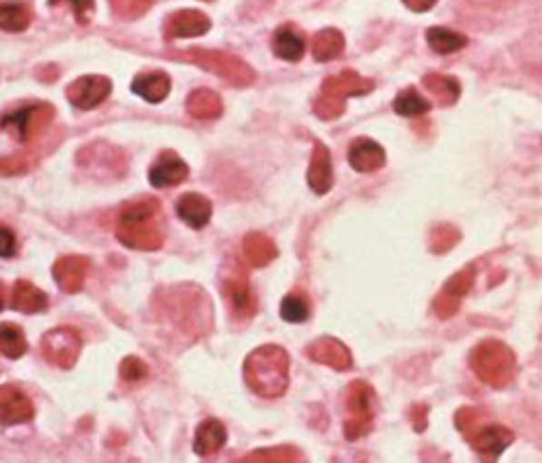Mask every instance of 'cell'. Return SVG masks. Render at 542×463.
Wrapping results in <instances>:
<instances>
[{
    "mask_svg": "<svg viewBox=\"0 0 542 463\" xmlns=\"http://www.w3.org/2000/svg\"><path fill=\"white\" fill-rule=\"evenodd\" d=\"M211 19L200 10H181L169 16L165 24V37L167 40H181V37H200L209 33Z\"/></svg>",
    "mask_w": 542,
    "mask_h": 463,
    "instance_id": "9a60e30c",
    "label": "cell"
},
{
    "mask_svg": "<svg viewBox=\"0 0 542 463\" xmlns=\"http://www.w3.org/2000/svg\"><path fill=\"white\" fill-rule=\"evenodd\" d=\"M457 239H459V232L455 227L440 225L438 229H434V235H431V250L434 253H446V250H450L457 244Z\"/></svg>",
    "mask_w": 542,
    "mask_h": 463,
    "instance_id": "d590c367",
    "label": "cell"
},
{
    "mask_svg": "<svg viewBox=\"0 0 542 463\" xmlns=\"http://www.w3.org/2000/svg\"><path fill=\"white\" fill-rule=\"evenodd\" d=\"M88 269H91V262L82 255H65V257H58L54 262V278H56L58 287L67 295H75L84 287V280H86Z\"/></svg>",
    "mask_w": 542,
    "mask_h": 463,
    "instance_id": "5bb4252c",
    "label": "cell"
},
{
    "mask_svg": "<svg viewBox=\"0 0 542 463\" xmlns=\"http://www.w3.org/2000/svg\"><path fill=\"white\" fill-rule=\"evenodd\" d=\"M336 463H366V458L362 457V454H341V457H336Z\"/></svg>",
    "mask_w": 542,
    "mask_h": 463,
    "instance_id": "b9f144b4",
    "label": "cell"
},
{
    "mask_svg": "<svg viewBox=\"0 0 542 463\" xmlns=\"http://www.w3.org/2000/svg\"><path fill=\"white\" fill-rule=\"evenodd\" d=\"M431 109V102L415 88H404L394 100V112L401 116H422Z\"/></svg>",
    "mask_w": 542,
    "mask_h": 463,
    "instance_id": "1f68e13d",
    "label": "cell"
},
{
    "mask_svg": "<svg viewBox=\"0 0 542 463\" xmlns=\"http://www.w3.org/2000/svg\"><path fill=\"white\" fill-rule=\"evenodd\" d=\"M308 359H313L316 364H323V367L334 368V371H348L353 367V355L346 346H343L338 338L325 337L313 341L311 346L306 347Z\"/></svg>",
    "mask_w": 542,
    "mask_h": 463,
    "instance_id": "4fadbf2b",
    "label": "cell"
},
{
    "mask_svg": "<svg viewBox=\"0 0 542 463\" xmlns=\"http://www.w3.org/2000/svg\"><path fill=\"white\" fill-rule=\"evenodd\" d=\"M16 253V239L12 229L0 225V257H12Z\"/></svg>",
    "mask_w": 542,
    "mask_h": 463,
    "instance_id": "f35d334b",
    "label": "cell"
},
{
    "mask_svg": "<svg viewBox=\"0 0 542 463\" xmlns=\"http://www.w3.org/2000/svg\"><path fill=\"white\" fill-rule=\"evenodd\" d=\"M223 292H226V299L230 301L232 311L236 316L253 317V313L257 311V299L244 276H227V278H223Z\"/></svg>",
    "mask_w": 542,
    "mask_h": 463,
    "instance_id": "ac0fdd59",
    "label": "cell"
},
{
    "mask_svg": "<svg viewBox=\"0 0 542 463\" xmlns=\"http://www.w3.org/2000/svg\"><path fill=\"white\" fill-rule=\"evenodd\" d=\"M176 214L184 223H188L193 229H202L211 220V202L206 197L197 193H186L181 195L179 202H176Z\"/></svg>",
    "mask_w": 542,
    "mask_h": 463,
    "instance_id": "ffe728a7",
    "label": "cell"
},
{
    "mask_svg": "<svg viewBox=\"0 0 542 463\" xmlns=\"http://www.w3.org/2000/svg\"><path fill=\"white\" fill-rule=\"evenodd\" d=\"M33 415H35V408L19 388L15 385L0 388V424L15 427V424L31 422Z\"/></svg>",
    "mask_w": 542,
    "mask_h": 463,
    "instance_id": "7c38bea8",
    "label": "cell"
},
{
    "mask_svg": "<svg viewBox=\"0 0 542 463\" xmlns=\"http://www.w3.org/2000/svg\"><path fill=\"white\" fill-rule=\"evenodd\" d=\"M169 58H179V61H188L200 65L202 70H209L218 75L220 79H226L232 86H251L256 82V72L248 63L241 61L235 54L227 51H214V49H188V51H175L169 54Z\"/></svg>",
    "mask_w": 542,
    "mask_h": 463,
    "instance_id": "5b68a950",
    "label": "cell"
},
{
    "mask_svg": "<svg viewBox=\"0 0 542 463\" xmlns=\"http://www.w3.org/2000/svg\"><path fill=\"white\" fill-rule=\"evenodd\" d=\"M227 440L226 427L218 422V419H206L197 427V433H195V452L200 457H211L218 449H223Z\"/></svg>",
    "mask_w": 542,
    "mask_h": 463,
    "instance_id": "7402d4cb",
    "label": "cell"
},
{
    "mask_svg": "<svg viewBox=\"0 0 542 463\" xmlns=\"http://www.w3.org/2000/svg\"><path fill=\"white\" fill-rule=\"evenodd\" d=\"M112 93V82L107 76H82L67 86V100L77 109H93L103 105Z\"/></svg>",
    "mask_w": 542,
    "mask_h": 463,
    "instance_id": "8fae6325",
    "label": "cell"
},
{
    "mask_svg": "<svg viewBox=\"0 0 542 463\" xmlns=\"http://www.w3.org/2000/svg\"><path fill=\"white\" fill-rule=\"evenodd\" d=\"M169 88H172V82L165 72H146V75H139L133 82V93H137L139 97H144L146 102H163L165 97L169 96Z\"/></svg>",
    "mask_w": 542,
    "mask_h": 463,
    "instance_id": "603a6c76",
    "label": "cell"
},
{
    "mask_svg": "<svg viewBox=\"0 0 542 463\" xmlns=\"http://www.w3.org/2000/svg\"><path fill=\"white\" fill-rule=\"evenodd\" d=\"M308 313H311V308H308V301L302 295H287L283 299L281 317L286 322H295L297 325V322L306 320Z\"/></svg>",
    "mask_w": 542,
    "mask_h": 463,
    "instance_id": "836d02e7",
    "label": "cell"
},
{
    "mask_svg": "<svg viewBox=\"0 0 542 463\" xmlns=\"http://www.w3.org/2000/svg\"><path fill=\"white\" fill-rule=\"evenodd\" d=\"M374 88L376 82H371V79H366V76L357 75L353 70L334 75L323 82L320 96L313 102V112H316L317 118H323V121H332V118H338L346 112V100L348 97L368 96Z\"/></svg>",
    "mask_w": 542,
    "mask_h": 463,
    "instance_id": "3957f363",
    "label": "cell"
},
{
    "mask_svg": "<svg viewBox=\"0 0 542 463\" xmlns=\"http://www.w3.org/2000/svg\"><path fill=\"white\" fill-rule=\"evenodd\" d=\"M346 408H348V418H346V440L355 443V440L364 438L371 427H374L376 415V394L371 385L364 380L353 382L348 388V397H346Z\"/></svg>",
    "mask_w": 542,
    "mask_h": 463,
    "instance_id": "8992f818",
    "label": "cell"
},
{
    "mask_svg": "<svg viewBox=\"0 0 542 463\" xmlns=\"http://www.w3.org/2000/svg\"><path fill=\"white\" fill-rule=\"evenodd\" d=\"M278 248L276 244L269 239L266 235H260V232H251V235L244 237V257L251 267H266L269 262L276 260Z\"/></svg>",
    "mask_w": 542,
    "mask_h": 463,
    "instance_id": "44dd1931",
    "label": "cell"
},
{
    "mask_svg": "<svg viewBox=\"0 0 542 463\" xmlns=\"http://www.w3.org/2000/svg\"><path fill=\"white\" fill-rule=\"evenodd\" d=\"M271 46H274V54H276L278 58L295 63L304 56L306 42H304L302 33L295 31L292 25H283V28H278V31L274 33Z\"/></svg>",
    "mask_w": 542,
    "mask_h": 463,
    "instance_id": "d4e9b609",
    "label": "cell"
},
{
    "mask_svg": "<svg viewBox=\"0 0 542 463\" xmlns=\"http://www.w3.org/2000/svg\"><path fill=\"white\" fill-rule=\"evenodd\" d=\"M186 178H188V165L175 151L160 153L158 160L151 165L149 181L156 188H172V186L184 184Z\"/></svg>",
    "mask_w": 542,
    "mask_h": 463,
    "instance_id": "2e32d148",
    "label": "cell"
},
{
    "mask_svg": "<svg viewBox=\"0 0 542 463\" xmlns=\"http://www.w3.org/2000/svg\"><path fill=\"white\" fill-rule=\"evenodd\" d=\"M31 25V10L26 5H0V28L7 33H21Z\"/></svg>",
    "mask_w": 542,
    "mask_h": 463,
    "instance_id": "d6a6232c",
    "label": "cell"
},
{
    "mask_svg": "<svg viewBox=\"0 0 542 463\" xmlns=\"http://www.w3.org/2000/svg\"><path fill=\"white\" fill-rule=\"evenodd\" d=\"M158 214L160 202L156 197L125 204L116 225L118 241L135 250H158L165 241L163 227L156 223Z\"/></svg>",
    "mask_w": 542,
    "mask_h": 463,
    "instance_id": "7a4b0ae2",
    "label": "cell"
},
{
    "mask_svg": "<svg viewBox=\"0 0 542 463\" xmlns=\"http://www.w3.org/2000/svg\"><path fill=\"white\" fill-rule=\"evenodd\" d=\"M118 371H121L123 380H128V382H139L149 376V368H146V364H144L139 357H125Z\"/></svg>",
    "mask_w": 542,
    "mask_h": 463,
    "instance_id": "74e56055",
    "label": "cell"
},
{
    "mask_svg": "<svg viewBox=\"0 0 542 463\" xmlns=\"http://www.w3.org/2000/svg\"><path fill=\"white\" fill-rule=\"evenodd\" d=\"M21 172H26V163H21V160L0 158V174H21Z\"/></svg>",
    "mask_w": 542,
    "mask_h": 463,
    "instance_id": "ab89813d",
    "label": "cell"
},
{
    "mask_svg": "<svg viewBox=\"0 0 542 463\" xmlns=\"http://www.w3.org/2000/svg\"><path fill=\"white\" fill-rule=\"evenodd\" d=\"M422 86L434 96L436 105H440V107H450V105H455V102L459 100L461 86L452 76L431 72V75H427L425 79H422Z\"/></svg>",
    "mask_w": 542,
    "mask_h": 463,
    "instance_id": "484cf974",
    "label": "cell"
},
{
    "mask_svg": "<svg viewBox=\"0 0 542 463\" xmlns=\"http://www.w3.org/2000/svg\"><path fill=\"white\" fill-rule=\"evenodd\" d=\"M410 418H413V424L417 431H425L427 428V408L425 406H415L410 410Z\"/></svg>",
    "mask_w": 542,
    "mask_h": 463,
    "instance_id": "60d3db41",
    "label": "cell"
},
{
    "mask_svg": "<svg viewBox=\"0 0 542 463\" xmlns=\"http://www.w3.org/2000/svg\"><path fill=\"white\" fill-rule=\"evenodd\" d=\"M308 186L316 195H327L334 186V169L329 148L323 142L313 144L311 165H308Z\"/></svg>",
    "mask_w": 542,
    "mask_h": 463,
    "instance_id": "e0dca14e",
    "label": "cell"
},
{
    "mask_svg": "<svg viewBox=\"0 0 542 463\" xmlns=\"http://www.w3.org/2000/svg\"><path fill=\"white\" fill-rule=\"evenodd\" d=\"M28 350V341L24 337V329L12 322L0 325V355L7 359H19L24 357V352Z\"/></svg>",
    "mask_w": 542,
    "mask_h": 463,
    "instance_id": "f1b7e54d",
    "label": "cell"
},
{
    "mask_svg": "<svg viewBox=\"0 0 542 463\" xmlns=\"http://www.w3.org/2000/svg\"><path fill=\"white\" fill-rule=\"evenodd\" d=\"M12 308L21 313H40L46 308V295L28 280H16L12 290Z\"/></svg>",
    "mask_w": 542,
    "mask_h": 463,
    "instance_id": "4316f807",
    "label": "cell"
},
{
    "mask_svg": "<svg viewBox=\"0 0 542 463\" xmlns=\"http://www.w3.org/2000/svg\"><path fill=\"white\" fill-rule=\"evenodd\" d=\"M471 368L485 385L494 389L507 388L515 377L517 359L515 352L501 341H482L471 355Z\"/></svg>",
    "mask_w": 542,
    "mask_h": 463,
    "instance_id": "277c9868",
    "label": "cell"
},
{
    "mask_svg": "<svg viewBox=\"0 0 542 463\" xmlns=\"http://www.w3.org/2000/svg\"><path fill=\"white\" fill-rule=\"evenodd\" d=\"M190 116L200 118V121H211V118H218L223 114V100L216 91L211 88H197V91L190 93L188 102H186Z\"/></svg>",
    "mask_w": 542,
    "mask_h": 463,
    "instance_id": "cb8c5ba5",
    "label": "cell"
},
{
    "mask_svg": "<svg viewBox=\"0 0 542 463\" xmlns=\"http://www.w3.org/2000/svg\"><path fill=\"white\" fill-rule=\"evenodd\" d=\"M244 377L257 397H283L290 382V357L281 346L256 347L246 357Z\"/></svg>",
    "mask_w": 542,
    "mask_h": 463,
    "instance_id": "6da1fadb",
    "label": "cell"
},
{
    "mask_svg": "<svg viewBox=\"0 0 542 463\" xmlns=\"http://www.w3.org/2000/svg\"><path fill=\"white\" fill-rule=\"evenodd\" d=\"M348 160L357 172H376L385 165V151L374 139L359 137L350 144Z\"/></svg>",
    "mask_w": 542,
    "mask_h": 463,
    "instance_id": "d6986e66",
    "label": "cell"
},
{
    "mask_svg": "<svg viewBox=\"0 0 542 463\" xmlns=\"http://www.w3.org/2000/svg\"><path fill=\"white\" fill-rule=\"evenodd\" d=\"M343 46H346L343 33L336 31V28H325V31H320L316 37H313V45H311L313 58L320 63H327L341 54Z\"/></svg>",
    "mask_w": 542,
    "mask_h": 463,
    "instance_id": "83f0119b",
    "label": "cell"
},
{
    "mask_svg": "<svg viewBox=\"0 0 542 463\" xmlns=\"http://www.w3.org/2000/svg\"><path fill=\"white\" fill-rule=\"evenodd\" d=\"M82 352V337L72 327H58L42 337V355L58 368H72Z\"/></svg>",
    "mask_w": 542,
    "mask_h": 463,
    "instance_id": "ba28073f",
    "label": "cell"
},
{
    "mask_svg": "<svg viewBox=\"0 0 542 463\" xmlns=\"http://www.w3.org/2000/svg\"><path fill=\"white\" fill-rule=\"evenodd\" d=\"M406 7H410V10H417V12H425V10H431V7H434V0H429V3H406Z\"/></svg>",
    "mask_w": 542,
    "mask_h": 463,
    "instance_id": "7bdbcfd3",
    "label": "cell"
},
{
    "mask_svg": "<svg viewBox=\"0 0 542 463\" xmlns=\"http://www.w3.org/2000/svg\"><path fill=\"white\" fill-rule=\"evenodd\" d=\"M512 440H515V433L503 427V424H482L471 438H468V443L473 445V449H476L487 463H494L507 448H510Z\"/></svg>",
    "mask_w": 542,
    "mask_h": 463,
    "instance_id": "30bf717a",
    "label": "cell"
},
{
    "mask_svg": "<svg viewBox=\"0 0 542 463\" xmlns=\"http://www.w3.org/2000/svg\"><path fill=\"white\" fill-rule=\"evenodd\" d=\"M235 463H304V458L295 448H266L251 452Z\"/></svg>",
    "mask_w": 542,
    "mask_h": 463,
    "instance_id": "4dcf8cb0",
    "label": "cell"
},
{
    "mask_svg": "<svg viewBox=\"0 0 542 463\" xmlns=\"http://www.w3.org/2000/svg\"><path fill=\"white\" fill-rule=\"evenodd\" d=\"M54 114H56V109H54L52 105L35 102V105H28V107H21L16 109V112L5 114L3 121H0V126H3V130H7L16 142L28 144L45 133L46 127H49V123L54 121Z\"/></svg>",
    "mask_w": 542,
    "mask_h": 463,
    "instance_id": "52a82bcc",
    "label": "cell"
},
{
    "mask_svg": "<svg viewBox=\"0 0 542 463\" xmlns=\"http://www.w3.org/2000/svg\"><path fill=\"white\" fill-rule=\"evenodd\" d=\"M473 283H476V267H464L461 271H457L450 280H447L443 290L438 292L434 301V311L440 320H447V317L455 316L459 311L461 301L464 297L471 292Z\"/></svg>",
    "mask_w": 542,
    "mask_h": 463,
    "instance_id": "9c48e42d",
    "label": "cell"
},
{
    "mask_svg": "<svg viewBox=\"0 0 542 463\" xmlns=\"http://www.w3.org/2000/svg\"><path fill=\"white\" fill-rule=\"evenodd\" d=\"M5 306V290H3V286H0V308Z\"/></svg>",
    "mask_w": 542,
    "mask_h": 463,
    "instance_id": "ee69618b",
    "label": "cell"
},
{
    "mask_svg": "<svg viewBox=\"0 0 542 463\" xmlns=\"http://www.w3.org/2000/svg\"><path fill=\"white\" fill-rule=\"evenodd\" d=\"M112 10L121 19H137L151 10V3H139V0H114Z\"/></svg>",
    "mask_w": 542,
    "mask_h": 463,
    "instance_id": "8d00e7d4",
    "label": "cell"
},
{
    "mask_svg": "<svg viewBox=\"0 0 542 463\" xmlns=\"http://www.w3.org/2000/svg\"><path fill=\"white\" fill-rule=\"evenodd\" d=\"M455 422L457 427H459V431L464 433V438L468 440L473 433L482 427V413L480 410H476V408H461L459 413H457Z\"/></svg>",
    "mask_w": 542,
    "mask_h": 463,
    "instance_id": "e575fe53",
    "label": "cell"
},
{
    "mask_svg": "<svg viewBox=\"0 0 542 463\" xmlns=\"http://www.w3.org/2000/svg\"><path fill=\"white\" fill-rule=\"evenodd\" d=\"M427 40H429L431 49L438 51V54H455V51L464 49L468 45V37L457 31H450V28H443V25L429 28L427 31Z\"/></svg>",
    "mask_w": 542,
    "mask_h": 463,
    "instance_id": "f546056e",
    "label": "cell"
}]
</instances>
